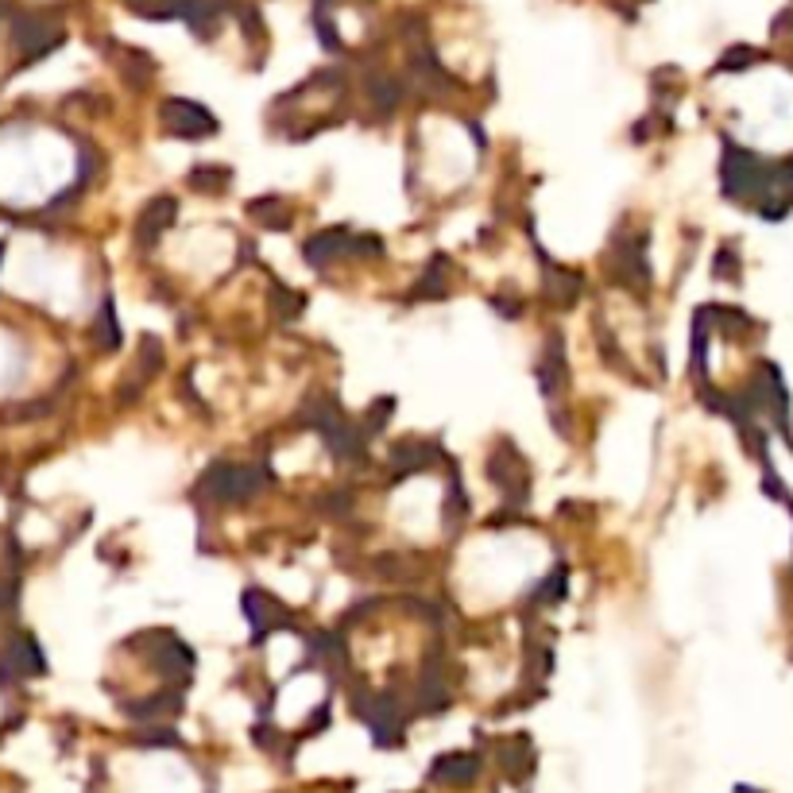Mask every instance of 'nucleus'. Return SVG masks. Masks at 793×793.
<instances>
[{
  "mask_svg": "<svg viewBox=\"0 0 793 793\" xmlns=\"http://www.w3.org/2000/svg\"><path fill=\"white\" fill-rule=\"evenodd\" d=\"M476 774H480V763L472 755H445L430 770V778L441 782V786H469Z\"/></svg>",
  "mask_w": 793,
  "mask_h": 793,
  "instance_id": "1",
  "label": "nucleus"
},
{
  "mask_svg": "<svg viewBox=\"0 0 793 793\" xmlns=\"http://www.w3.org/2000/svg\"><path fill=\"white\" fill-rule=\"evenodd\" d=\"M167 124H171L175 132H182V136H198V132H209L213 120H209L202 109L186 105V101H171V105H167Z\"/></svg>",
  "mask_w": 793,
  "mask_h": 793,
  "instance_id": "2",
  "label": "nucleus"
}]
</instances>
